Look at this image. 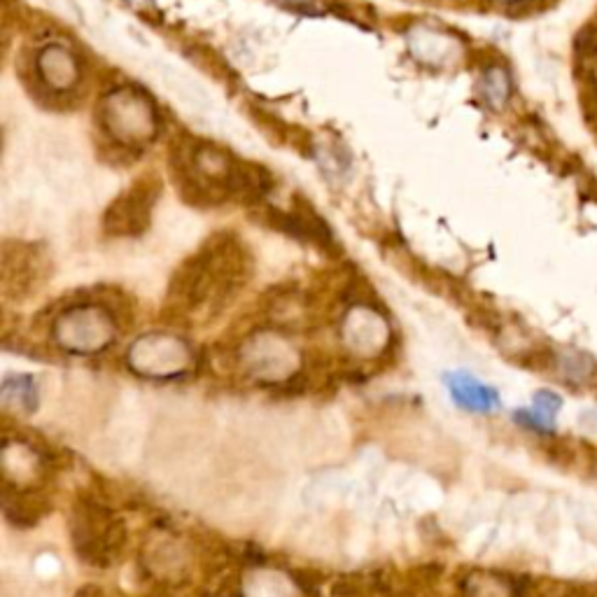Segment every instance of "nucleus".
Listing matches in <instances>:
<instances>
[{"mask_svg": "<svg viewBox=\"0 0 597 597\" xmlns=\"http://www.w3.org/2000/svg\"><path fill=\"white\" fill-rule=\"evenodd\" d=\"M252 278V255L229 231L210 236L178 266L168 285V306L187 320L210 322L234 304Z\"/></svg>", "mask_w": 597, "mask_h": 597, "instance_id": "1", "label": "nucleus"}, {"mask_svg": "<svg viewBox=\"0 0 597 597\" xmlns=\"http://www.w3.org/2000/svg\"><path fill=\"white\" fill-rule=\"evenodd\" d=\"M236 157L208 140L182 136L171 150L173 182L182 201L194 208H217L231 199Z\"/></svg>", "mask_w": 597, "mask_h": 597, "instance_id": "2", "label": "nucleus"}, {"mask_svg": "<svg viewBox=\"0 0 597 597\" xmlns=\"http://www.w3.org/2000/svg\"><path fill=\"white\" fill-rule=\"evenodd\" d=\"M68 528L70 542L82 563L105 570L122 556L126 542L122 518L94 497H80L73 504Z\"/></svg>", "mask_w": 597, "mask_h": 597, "instance_id": "3", "label": "nucleus"}, {"mask_svg": "<svg viewBox=\"0 0 597 597\" xmlns=\"http://www.w3.org/2000/svg\"><path fill=\"white\" fill-rule=\"evenodd\" d=\"M98 117L112 136V143L122 150L136 152L157 133V112L143 91H115L103 101Z\"/></svg>", "mask_w": 597, "mask_h": 597, "instance_id": "4", "label": "nucleus"}, {"mask_svg": "<svg viewBox=\"0 0 597 597\" xmlns=\"http://www.w3.org/2000/svg\"><path fill=\"white\" fill-rule=\"evenodd\" d=\"M164 192L157 173H145L133 180L103 213V231L112 238H138L152 224L154 208Z\"/></svg>", "mask_w": 597, "mask_h": 597, "instance_id": "5", "label": "nucleus"}, {"mask_svg": "<svg viewBox=\"0 0 597 597\" xmlns=\"http://www.w3.org/2000/svg\"><path fill=\"white\" fill-rule=\"evenodd\" d=\"M47 278V257L38 245L7 241L3 248V285L7 297L26 299Z\"/></svg>", "mask_w": 597, "mask_h": 597, "instance_id": "6", "label": "nucleus"}, {"mask_svg": "<svg viewBox=\"0 0 597 597\" xmlns=\"http://www.w3.org/2000/svg\"><path fill=\"white\" fill-rule=\"evenodd\" d=\"M264 222L271 224L273 229L283 231V234L297 238V241L311 243L315 248H322L327 252L334 250V236L327 222L315 213L311 203L301 201L294 196V206L290 210H276L264 203Z\"/></svg>", "mask_w": 597, "mask_h": 597, "instance_id": "7", "label": "nucleus"}, {"mask_svg": "<svg viewBox=\"0 0 597 597\" xmlns=\"http://www.w3.org/2000/svg\"><path fill=\"white\" fill-rule=\"evenodd\" d=\"M35 68H38L42 87H45L47 91H52V94L61 96V94H66L68 89L75 87L77 63L68 49H63L59 45L45 47L38 56Z\"/></svg>", "mask_w": 597, "mask_h": 597, "instance_id": "8", "label": "nucleus"}, {"mask_svg": "<svg viewBox=\"0 0 597 597\" xmlns=\"http://www.w3.org/2000/svg\"><path fill=\"white\" fill-rule=\"evenodd\" d=\"M446 388L460 409H467L472 413H490L500 406L497 390H493L486 383L476 381L474 376L465 374V371H453V374H448Z\"/></svg>", "mask_w": 597, "mask_h": 597, "instance_id": "9", "label": "nucleus"}, {"mask_svg": "<svg viewBox=\"0 0 597 597\" xmlns=\"http://www.w3.org/2000/svg\"><path fill=\"white\" fill-rule=\"evenodd\" d=\"M465 597H523L525 588L511 574L495 570L472 572L465 581Z\"/></svg>", "mask_w": 597, "mask_h": 597, "instance_id": "10", "label": "nucleus"}, {"mask_svg": "<svg viewBox=\"0 0 597 597\" xmlns=\"http://www.w3.org/2000/svg\"><path fill=\"white\" fill-rule=\"evenodd\" d=\"M556 367L560 371V376H563L567 383H574V385L588 383L597 371V364L593 357L577 348L560 350L556 357Z\"/></svg>", "mask_w": 597, "mask_h": 597, "instance_id": "11", "label": "nucleus"}, {"mask_svg": "<svg viewBox=\"0 0 597 597\" xmlns=\"http://www.w3.org/2000/svg\"><path fill=\"white\" fill-rule=\"evenodd\" d=\"M509 94L511 82L507 70L490 68L488 73L483 75V98L490 103V108H502V105L509 101Z\"/></svg>", "mask_w": 597, "mask_h": 597, "instance_id": "12", "label": "nucleus"}, {"mask_svg": "<svg viewBox=\"0 0 597 597\" xmlns=\"http://www.w3.org/2000/svg\"><path fill=\"white\" fill-rule=\"evenodd\" d=\"M556 418H549L544 416V413H539L537 409H525V411H518L516 413V423L528 427V430L537 432V434H551L556 430V423H553Z\"/></svg>", "mask_w": 597, "mask_h": 597, "instance_id": "13", "label": "nucleus"}, {"mask_svg": "<svg viewBox=\"0 0 597 597\" xmlns=\"http://www.w3.org/2000/svg\"><path fill=\"white\" fill-rule=\"evenodd\" d=\"M560 406H563V399H560L556 392L551 390H539L535 395V409L539 413H544V416L549 418H556V413L560 411Z\"/></svg>", "mask_w": 597, "mask_h": 597, "instance_id": "14", "label": "nucleus"}, {"mask_svg": "<svg viewBox=\"0 0 597 597\" xmlns=\"http://www.w3.org/2000/svg\"><path fill=\"white\" fill-rule=\"evenodd\" d=\"M278 3H283L285 7H290V10H297V12H304V14H322V12H325V7L320 5V0H278Z\"/></svg>", "mask_w": 597, "mask_h": 597, "instance_id": "15", "label": "nucleus"}]
</instances>
